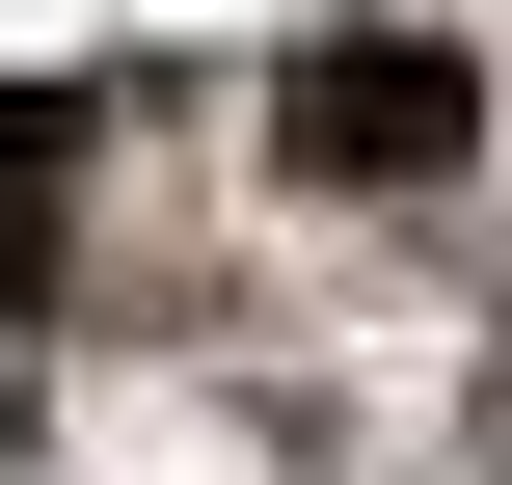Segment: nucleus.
Here are the masks:
<instances>
[{
	"label": "nucleus",
	"instance_id": "nucleus-1",
	"mask_svg": "<svg viewBox=\"0 0 512 485\" xmlns=\"http://www.w3.org/2000/svg\"><path fill=\"white\" fill-rule=\"evenodd\" d=\"M270 162H297L324 216H351V189L405 216V189H459V162H486V81H459L432 27H324V54L270 81Z\"/></svg>",
	"mask_w": 512,
	"mask_h": 485
},
{
	"label": "nucleus",
	"instance_id": "nucleus-2",
	"mask_svg": "<svg viewBox=\"0 0 512 485\" xmlns=\"http://www.w3.org/2000/svg\"><path fill=\"white\" fill-rule=\"evenodd\" d=\"M54 270V108H0V297Z\"/></svg>",
	"mask_w": 512,
	"mask_h": 485
}]
</instances>
